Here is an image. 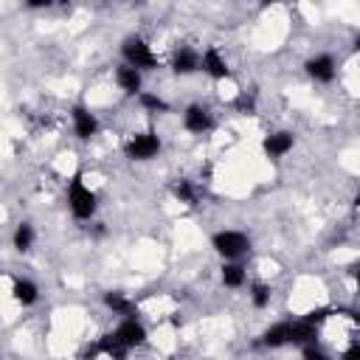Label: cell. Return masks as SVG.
I'll return each instance as SVG.
<instances>
[{
  "label": "cell",
  "mask_w": 360,
  "mask_h": 360,
  "mask_svg": "<svg viewBox=\"0 0 360 360\" xmlns=\"http://www.w3.org/2000/svg\"><path fill=\"white\" fill-rule=\"evenodd\" d=\"M68 205H70V211H73L76 219H90L96 214V208H98L96 194L84 186L82 174H73L70 183H68Z\"/></svg>",
  "instance_id": "cell-1"
},
{
  "label": "cell",
  "mask_w": 360,
  "mask_h": 360,
  "mask_svg": "<svg viewBox=\"0 0 360 360\" xmlns=\"http://www.w3.org/2000/svg\"><path fill=\"white\" fill-rule=\"evenodd\" d=\"M121 56H124V65H129L135 70H152V68H158V56L152 53V48L141 37H127L121 42Z\"/></svg>",
  "instance_id": "cell-2"
},
{
  "label": "cell",
  "mask_w": 360,
  "mask_h": 360,
  "mask_svg": "<svg viewBox=\"0 0 360 360\" xmlns=\"http://www.w3.org/2000/svg\"><path fill=\"white\" fill-rule=\"evenodd\" d=\"M211 248H214L225 262H236L239 256L248 253L250 239H248L242 231H217V233L211 236Z\"/></svg>",
  "instance_id": "cell-3"
},
{
  "label": "cell",
  "mask_w": 360,
  "mask_h": 360,
  "mask_svg": "<svg viewBox=\"0 0 360 360\" xmlns=\"http://www.w3.org/2000/svg\"><path fill=\"white\" fill-rule=\"evenodd\" d=\"M158 152H160V138H158L152 129L135 132V135L127 141V158H129V160H152Z\"/></svg>",
  "instance_id": "cell-4"
},
{
  "label": "cell",
  "mask_w": 360,
  "mask_h": 360,
  "mask_svg": "<svg viewBox=\"0 0 360 360\" xmlns=\"http://www.w3.org/2000/svg\"><path fill=\"white\" fill-rule=\"evenodd\" d=\"M127 352H129V349L118 340V335H115V332H107V335H101V338L87 349V354H84V357H87V360H93L96 354H104L107 360H127Z\"/></svg>",
  "instance_id": "cell-5"
},
{
  "label": "cell",
  "mask_w": 360,
  "mask_h": 360,
  "mask_svg": "<svg viewBox=\"0 0 360 360\" xmlns=\"http://www.w3.org/2000/svg\"><path fill=\"white\" fill-rule=\"evenodd\" d=\"M115 335H118V340H121L127 349H138V346L146 343V329H143V323H141L138 318H124V321L118 323Z\"/></svg>",
  "instance_id": "cell-6"
},
{
  "label": "cell",
  "mask_w": 360,
  "mask_h": 360,
  "mask_svg": "<svg viewBox=\"0 0 360 360\" xmlns=\"http://www.w3.org/2000/svg\"><path fill=\"white\" fill-rule=\"evenodd\" d=\"M70 118H73V132H76V138L90 141V138L98 132V121H96V115H93L84 104H76L73 112H70Z\"/></svg>",
  "instance_id": "cell-7"
},
{
  "label": "cell",
  "mask_w": 360,
  "mask_h": 360,
  "mask_svg": "<svg viewBox=\"0 0 360 360\" xmlns=\"http://www.w3.org/2000/svg\"><path fill=\"white\" fill-rule=\"evenodd\" d=\"M200 68L211 76V79H228L231 76V68H228V62H225V56L219 53V48H205V53L200 56Z\"/></svg>",
  "instance_id": "cell-8"
},
{
  "label": "cell",
  "mask_w": 360,
  "mask_h": 360,
  "mask_svg": "<svg viewBox=\"0 0 360 360\" xmlns=\"http://www.w3.org/2000/svg\"><path fill=\"white\" fill-rule=\"evenodd\" d=\"M183 127H186L188 132H194V135H202L205 129H211V112H208V107H202V104H188L186 112H183Z\"/></svg>",
  "instance_id": "cell-9"
},
{
  "label": "cell",
  "mask_w": 360,
  "mask_h": 360,
  "mask_svg": "<svg viewBox=\"0 0 360 360\" xmlns=\"http://www.w3.org/2000/svg\"><path fill=\"white\" fill-rule=\"evenodd\" d=\"M304 68H307L309 79H315V82H332L335 73H338V65H335V59H332L329 53H318V56H312Z\"/></svg>",
  "instance_id": "cell-10"
},
{
  "label": "cell",
  "mask_w": 360,
  "mask_h": 360,
  "mask_svg": "<svg viewBox=\"0 0 360 360\" xmlns=\"http://www.w3.org/2000/svg\"><path fill=\"white\" fill-rule=\"evenodd\" d=\"M292 143H295V138H292V132H270L264 141H262V149H264V155L267 158H273V160H278V158H284L290 149H292Z\"/></svg>",
  "instance_id": "cell-11"
},
{
  "label": "cell",
  "mask_w": 360,
  "mask_h": 360,
  "mask_svg": "<svg viewBox=\"0 0 360 360\" xmlns=\"http://www.w3.org/2000/svg\"><path fill=\"white\" fill-rule=\"evenodd\" d=\"M172 70H174L177 76H188V73L200 70V53H197L194 48H188V45L177 48L174 56H172Z\"/></svg>",
  "instance_id": "cell-12"
},
{
  "label": "cell",
  "mask_w": 360,
  "mask_h": 360,
  "mask_svg": "<svg viewBox=\"0 0 360 360\" xmlns=\"http://www.w3.org/2000/svg\"><path fill=\"white\" fill-rule=\"evenodd\" d=\"M290 332H292V321H278L273 326L264 329L262 335V343L270 346V349H278V346H287L290 343Z\"/></svg>",
  "instance_id": "cell-13"
},
{
  "label": "cell",
  "mask_w": 360,
  "mask_h": 360,
  "mask_svg": "<svg viewBox=\"0 0 360 360\" xmlns=\"http://www.w3.org/2000/svg\"><path fill=\"white\" fill-rule=\"evenodd\" d=\"M290 343L295 346H318V326L309 321H292V332H290Z\"/></svg>",
  "instance_id": "cell-14"
},
{
  "label": "cell",
  "mask_w": 360,
  "mask_h": 360,
  "mask_svg": "<svg viewBox=\"0 0 360 360\" xmlns=\"http://www.w3.org/2000/svg\"><path fill=\"white\" fill-rule=\"evenodd\" d=\"M104 304L107 309H112V315H121V318H135L138 315V307L135 301H129L124 292H104Z\"/></svg>",
  "instance_id": "cell-15"
},
{
  "label": "cell",
  "mask_w": 360,
  "mask_h": 360,
  "mask_svg": "<svg viewBox=\"0 0 360 360\" xmlns=\"http://www.w3.org/2000/svg\"><path fill=\"white\" fill-rule=\"evenodd\" d=\"M115 82H118V87L124 90V93H129V96H138L141 93V70H135V68H129V65H121L118 70H115Z\"/></svg>",
  "instance_id": "cell-16"
},
{
  "label": "cell",
  "mask_w": 360,
  "mask_h": 360,
  "mask_svg": "<svg viewBox=\"0 0 360 360\" xmlns=\"http://www.w3.org/2000/svg\"><path fill=\"white\" fill-rule=\"evenodd\" d=\"M11 295H14V301H17V304L31 307V304H37L39 290H37V284H34V281H28V278H17V281L11 284Z\"/></svg>",
  "instance_id": "cell-17"
},
{
  "label": "cell",
  "mask_w": 360,
  "mask_h": 360,
  "mask_svg": "<svg viewBox=\"0 0 360 360\" xmlns=\"http://www.w3.org/2000/svg\"><path fill=\"white\" fill-rule=\"evenodd\" d=\"M222 284L225 287H242L245 284V267L239 262H225V267H222Z\"/></svg>",
  "instance_id": "cell-18"
},
{
  "label": "cell",
  "mask_w": 360,
  "mask_h": 360,
  "mask_svg": "<svg viewBox=\"0 0 360 360\" xmlns=\"http://www.w3.org/2000/svg\"><path fill=\"white\" fill-rule=\"evenodd\" d=\"M31 245H34V228H31V222H20L17 231H14V248L20 253H25V250H31Z\"/></svg>",
  "instance_id": "cell-19"
},
{
  "label": "cell",
  "mask_w": 360,
  "mask_h": 360,
  "mask_svg": "<svg viewBox=\"0 0 360 360\" xmlns=\"http://www.w3.org/2000/svg\"><path fill=\"white\" fill-rule=\"evenodd\" d=\"M138 101H141V107L143 110H149V112H169V101H163L160 96H155V93H138Z\"/></svg>",
  "instance_id": "cell-20"
},
{
  "label": "cell",
  "mask_w": 360,
  "mask_h": 360,
  "mask_svg": "<svg viewBox=\"0 0 360 360\" xmlns=\"http://www.w3.org/2000/svg\"><path fill=\"white\" fill-rule=\"evenodd\" d=\"M172 194H174L180 202H186V205H194V202H197V191H194V186H191L188 180H177V183L172 186Z\"/></svg>",
  "instance_id": "cell-21"
},
{
  "label": "cell",
  "mask_w": 360,
  "mask_h": 360,
  "mask_svg": "<svg viewBox=\"0 0 360 360\" xmlns=\"http://www.w3.org/2000/svg\"><path fill=\"white\" fill-rule=\"evenodd\" d=\"M250 301H253L256 309H264L270 304V287L267 284H253L250 287Z\"/></svg>",
  "instance_id": "cell-22"
},
{
  "label": "cell",
  "mask_w": 360,
  "mask_h": 360,
  "mask_svg": "<svg viewBox=\"0 0 360 360\" xmlns=\"http://www.w3.org/2000/svg\"><path fill=\"white\" fill-rule=\"evenodd\" d=\"M304 360H329L318 346H304Z\"/></svg>",
  "instance_id": "cell-23"
},
{
  "label": "cell",
  "mask_w": 360,
  "mask_h": 360,
  "mask_svg": "<svg viewBox=\"0 0 360 360\" xmlns=\"http://www.w3.org/2000/svg\"><path fill=\"white\" fill-rule=\"evenodd\" d=\"M343 360H360V343L352 340V346L343 352Z\"/></svg>",
  "instance_id": "cell-24"
},
{
  "label": "cell",
  "mask_w": 360,
  "mask_h": 360,
  "mask_svg": "<svg viewBox=\"0 0 360 360\" xmlns=\"http://www.w3.org/2000/svg\"><path fill=\"white\" fill-rule=\"evenodd\" d=\"M28 6H31V8H42V6H45V8H48V6H51V3H48V0H31V3H28Z\"/></svg>",
  "instance_id": "cell-25"
}]
</instances>
